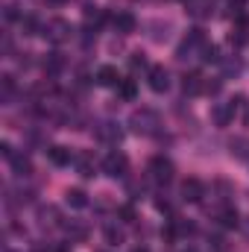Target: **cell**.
Wrapping results in <instances>:
<instances>
[{"instance_id":"6da1fadb","label":"cell","mask_w":249,"mask_h":252,"mask_svg":"<svg viewBox=\"0 0 249 252\" xmlns=\"http://www.w3.org/2000/svg\"><path fill=\"white\" fill-rule=\"evenodd\" d=\"M129 126H132L135 132H141V135H150V132H156V126H158V115H156L153 109H138V112L129 118Z\"/></svg>"},{"instance_id":"7a4b0ae2","label":"cell","mask_w":249,"mask_h":252,"mask_svg":"<svg viewBox=\"0 0 249 252\" xmlns=\"http://www.w3.org/2000/svg\"><path fill=\"white\" fill-rule=\"evenodd\" d=\"M150 179H153V182H158V185H167V182L173 179V161H170V158H164V156L150 158Z\"/></svg>"},{"instance_id":"3957f363","label":"cell","mask_w":249,"mask_h":252,"mask_svg":"<svg viewBox=\"0 0 249 252\" xmlns=\"http://www.w3.org/2000/svg\"><path fill=\"white\" fill-rule=\"evenodd\" d=\"M103 170H106L112 179H121V176H126V170H129V158H126L121 150H112V153L103 158Z\"/></svg>"},{"instance_id":"277c9868","label":"cell","mask_w":249,"mask_h":252,"mask_svg":"<svg viewBox=\"0 0 249 252\" xmlns=\"http://www.w3.org/2000/svg\"><path fill=\"white\" fill-rule=\"evenodd\" d=\"M70 32H73V27H70L67 21H62V18H56V21H50V24L44 27V35H47L53 44H62V41H67V38H70Z\"/></svg>"},{"instance_id":"5b68a950","label":"cell","mask_w":249,"mask_h":252,"mask_svg":"<svg viewBox=\"0 0 249 252\" xmlns=\"http://www.w3.org/2000/svg\"><path fill=\"white\" fill-rule=\"evenodd\" d=\"M147 79H150V88H153L156 94H164V91L170 88V73H167L161 64H153V67L147 70Z\"/></svg>"},{"instance_id":"8992f818","label":"cell","mask_w":249,"mask_h":252,"mask_svg":"<svg viewBox=\"0 0 249 252\" xmlns=\"http://www.w3.org/2000/svg\"><path fill=\"white\" fill-rule=\"evenodd\" d=\"M238 106H241V100L217 103V109H214V124L217 126H229L232 121H235V115H238Z\"/></svg>"},{"instance_id":"52a82bcc","label":"cell","mask_w":249,"mask_h":252,"mask_svg":"<svg viewBox=\"0 0 249 252\" xmlns=\"http://www.w3.org/2000/svg\"><path fill=\"white\" fill-rule=\"evenodd\" d=\"M112 27H115L121 35H129V32H135L138 21H135L132 12H115V15H112Z\"/></svg>"},{"instance_id":"ba28073f","label":"cell","mask_w":249,"mask_h":252,"mask_svg":"<svg viewBox=\"0 0 249 252\" xmlns=\"http://www.w3.org/2000/svg\"><path fill=\"white\" fill-rule=\"evenodd\" d=\"M124 79H121V73H118V67H112V64H103L100 70H97V85H103V88H118Z\"/></svg>"},{"instance_id":"9c48e42d","label":"cell","mask_w":249,"mask_h":252,"mask_svg":"<svg viewBox=\"0 0 249 252\" xmlns=\"http://www.w3.org/2000/svg\"><path fill=\"white\" fill-rule=\"evenodd\" d=\"M196 47H199V50L205 47V35H202V30H196V27H193V30H187L185 41H182V47H179V56L185 59V53L196 50Z\"/></svg>"},{"instance_id":"30bf717a","label":"cell","mask_w":249,"mask_h":252,"mask_svg":"<svg viewBox=\"0 0 249 252\" xmlns=\"http://www.w3.org/2000/svg\"><path fill=\"white\" fill-rule=\"evenodd\" d=\"M202 196H205V185L199 179H185L182 182V199L185 202H199Z\"/></svg>"},{"instance_id":"8fae6325","label":"cell","mask_w":249,"mask_h":252,"mask_svg":"<svg viewBox=\"0 0 249 252\" xmlns=\"http://www.w3.org/2000/svg\"><path fill=\"white\" fill-rule=\"evenodd\" d=\"M97 138H100V141H106V144H121L124 129H121L118 124H112V121H109V124H100V126H97Z\"/></svg>"},{"instance_id":"7c38bea8","label":"cell","mask_w":249,"mask_h":252,"mask_svg":"<svg viewBox=\"0 0 249 252\" xmlns=\"http://www.w3.org/2000/svg\"><path fill=\"white\" fill-rule=\"evenodd\" d=\"M217 223H220L223 229H235V226H241V214H238L232 205H223V208L217 211Z\"/></svg>"},{"instance_id":"4fadbf2b","label":"cell","mask_w":249,"mask_h":252,"mask_svg":"<svg viewBox=\"0 0 249 252\" xmlns=\"http://www.w3.org/2000/svg\"><path fill=\"white\" fill-rule=\"evenodd\" d=\"M9 164H12L15 176H30V173H32V161H30L24 153H15V156L9 158Z\"/></svg>"},{"instance_id":"5bb4252c","label":"cell","mask_w":249,"mask_h":252,"mask_svg":"<svg viewBox=\"0 0 249 252\" xmlns=\"http://www.w3.org/2000/svg\"><path fill=\"white\" fill-rule=\"evenodd\" d=\"M202 88H205V82H202L199 73H185V79H182V91H185L187 97H196Z\"/></svg>"},{"instance_id":"9a60e30c","label":"cell","mask_w":249,"mask_h":252,"mask_svg":"<svg viewBox=\"0 0 249 252\" xmlns=\"http://www.w3.org/2000/svg\"><path fill=\"white\" fill-rule=\"evenodd\" d=\"M47 158H50L56 167H64V164L73 161V153H70L67 147H50V150H47Z\"/></svg>"},{"instance_id":"2e32d148","label":"cell","mask_w":249,"mask_h":252,"mask_svg":"<svg viewBox=\"0 0 249 252\" xmlns=\"http://www.w3.org/2000/svg\"><path fill=\"white\" fill-rule=\"evenodd\" d=\"M103 238H106V244H112V247H121L126 241L124 229H121L118 223H106V226H103Z\"/></svg>"},{"instance_id":"e0dca14e","label":"cell","mask_w":249,"mask_h":252,"mask_svg":"<svg viewBox=\"0 0 249 252\" xmlns=\"http://www.w3.org/2000/svg\"><path fill=\"white\" fill-rule=\"evenodd\" d=\"M185 3L196 18H205V15H211V9H214V0H185Z\"/></svg>"},{"instance_id":"ac0fdd59","label":"cell","mask_w":249,"mask_h":252,"mask_svg":"<svg viewBox=\"0 0 249 252\" xmlns=\"http://www.w3.org/2000/svg\"><path fill=\"white\" fill-rule=\"evenodd\" d=\"M64 202H67L70 208H85V205H88V196H85V190L70 188L67 193H64Z\"/></svg>"},{"instance_id":"d6986e66","label":"cell","mask_w":249,"mask_h":252,"mask_svg":"<svg viewBox=\"0 0 249 252\" xmlns=\"http://www.w3.org/2000/svg\"><path fill=\"white\" fill-rule=\"evenodd\" d=\"M64 229H67V235H70V238H76V241H85V238H88V226H85V223H79V220L64 223Z\"/></svg>"},{"instance_id":"ffe728a7","label":"cell","mask_w":249,"mask_h":252,"mask_svg":"<svg viewBox=\"0 0 249 252\" xmlns=\"http://www.w3.org/2000/svg\"><path fill=\"white\" fill-rule=\"evenodd\" d=\"M199 53H202V62H205V64H217V62H223V56H220V47H217V44H205V47H202Z\"/></svg>"},{"instance_id":"44dd1931","label":"cell","mask_w":249,"mask_h":252,"mask_svg":"<svg viewBox=\"0 0 249 252\" xmlns=\"http://www.w3.org/2000/svg\"><path fill=\"white\" fill-rule=\"evenodd\" d=\"M62 67H64L62 53H47V59H44V70H47V73H59Z\"/></svg>"},{"instance_id":"7402d4cb","label":"cell","mask_w":249,"mask_h":252,"mask_svg":"<svg viewBox=\"0 0 249 252\" xmlns=\"http://www.w3.org/2000/svg\"><path fill=\"white\" fill-rule=\"evenodd\" d=\"M38 220H41L44 226H56V220H59V211H56L53 205H47V208H38Z\"/></svg>"},{"instance_id":"603a6c76","label":"cell","mask_w":249,"mask_h":252,"mask_svg":"<svg viewBox=\"0 0 249 252\" xmlns=\"http://www.w3.org/2000/svg\"><path fill=\"white\" fill-rule=\"evenodd\" d=\"M229 147H232V156H238V158H249V141L247 138H235Z\"/></svg>"},{"instance_id":"cb8c5ba5","label":"cell","mask_w":249,"mask_h":252,"mask_svg":"<svg viewBox=\"0 0 249 252\" xmlns=\"http://www.w3.org/2000/svg\"><path fill=\"white\" fill-rule=\"evenodd\" d=\"M21 27H24V32L27 35H38V30H41V24L32 18V15H27V18H21Z\"/></svg>"},{"instance_id":"d4e9b609","label":"cell","mask_w":249,"mask_h":252,"mask_svg":"<svg viewBox=\"0 0 249 252\" xmlns=\"http://www.w3.org/2000/svg\"><path fill=\"white\" fill-rule=\"evenodd\" d=\"M118 88H121V97H124V100H135V94H138V88H135L132 79H124Z\"/></svg>"},{"instance_id":"484cf974","label":"cell","mask_w":249,"mask_h":252,"mask_svg":"<svg viewBox=\"0 0 249 252\" xmlns=\"http://www.w3.org/2000/svg\"><path fill=\"white\" fill-rule=\"evenodd\" d=\"M223 70H226V76H238L241 73V59L235 56V59H226L223 62Z\"/></svg>"},{"instance_id":"4316f807","label":"cell","mask_w":249,"mask_h":252,"mask_svg":"<svg viewBox=\"0 0 249 252\" xmlns=\"http://www.w3.org/2000/svg\"><path fill=\"white\" fill-rule=\"evenodd\" d=\"M76 167H79V176H94V167L88 158H76Z\"/></svg>"},{"instance_id":"83f0119b","label":"cell","mask_w":249,"mask_h":252,"mask_svg":"<svg viewBox=\"0 0 249 252\" xmlns=\"http://www.w3.org/2000/svg\"><path fill=\"white\" fill-rule=\"evenodd\" d=\"M229 41H232L235 47H244V44H247V32H244V30H235V32L229 35Z\"/></svg>"},{"instance_id":"f1b7e54d","label":"cell","mask_w":249,"mask_h":252,"mask_svg":"<svg viewBox=\"0 0 249 252\" xmlns=\"http://www.w3.org/2000/svg\"><path fill=\"white\" fill-rule=\"evenodd\" d=\"M12 91H15V82H12V76L6 73V76H3V97H9Z\"/></svg>"},{"instance_id":"f546056e","label":"cell","mask_w":249,"mask_h":252,"mask_svg":"<svg viewBox=\"0 0 249 252\" xmlns=\"http://www.w3.org/2000/svg\"><path fill=\"white\" fill-rule=\"evenodd\" d=\"M244 6H247V0H229V9L235 15H244Z\"/></svg>"},{"instance_id":"4dcf8cb0","label":"cell","mask_w":249,"mask_h":252,"mask_svg":"<svg viewBox=\"0 0 249 252\" xmlns=\"http://www.w3.org/2000/svg\"><path fill=\"white\" fill-rule=\"evenodd\" d=\"M205 94H217L220 91V79H214V82H205V88H202Z\"/></svg>"},{"instance_id":"1f68e13d","label":"cell","mask_w":249,"mask_h":252,"mask_svg":"<svg viewBox=\"0 0 249 252\" xmlns=\"http://www.w3.org/2000/svg\"><path fill=\"white\" fill-rule=\"evenodd\" d=\"M132 67H135V70H138V67H147V62H144V56H141V53H135V56H132Z\"/></svg>"},{"instance_id":"d6a6232c","label":"cell","mask_w":249,"mask_h":252,"mask_svg":"<svg viewBox=\"0 0 249 252\" xmlns=\"http://www.w3.org/2000/svg\"><path fill=\"white\" fill-rule=\"evenodd\" d=\"M6 18L15 21V18H18V6H6Z\"/></svg>"},{"instance_id":"836d02e7","label":"cell","mask_w":249,"mask_h":252,"mask_svg":"<svg viewBox=\"0 0 249 252\" xmlns=\"http://www.w3.org/2000/svg\"><path fill=\"white\" fill-rule=\"evenodd\" d=\"M121 217H124L126 223H132V217H135V214H132V208H121Z\"/></svg>"},{"instance_id":"e575fe53","label":"cell","mask_w":249,"mask_h":252,"mask_svg":"<svg viewBox=\"0 0 249 252\" xmlns=\"http://www.w3.org/2000/svg\"><path fill=\"white\" fill-rule=\"evenodd\" d=\"M241 226H244V232H247V238H249V220H244Z\"/></svg>"},{"instance_id":"d590c367","label":"cell","mask_w":249,"mask_h":252,"mask_svg":"<svg viewBox=\"0 0 249 252\" xmlns=\"http://www.w3.org/2000/svg\"><path fill=\"white\" fill-rule=\"evenodd\" d=\"M182 252H199V250H193V247H187V250H182Z\"/></svg>"},{"instance_id":"8d00e7d4","label":"cell","mask_w":249,"mask_h":252,"mask_svg":"<svg viewBox=\"0 0 249 252\" xmlns=\"http://www.w3.org/2000/svg\"><path fill=\"white\" fill-rule=\"evenodd\" d=\"M50 3H67V0H50Z\"/></svg>"}]
</instances>
